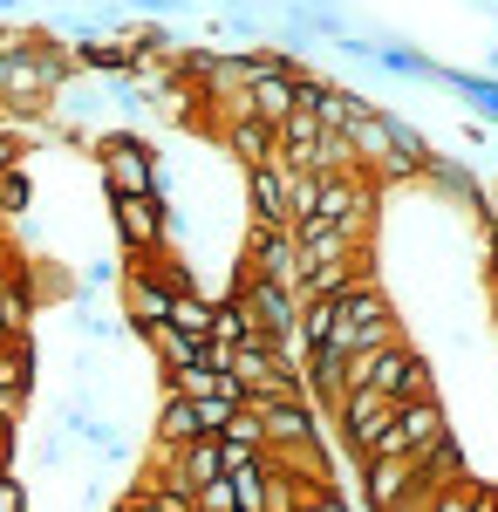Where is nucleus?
I'll use <instances>...</instances> for the list:
<instances>
[{
    "label": "nucleus",
    "instance_id": "f257e3e1",
    "mask_svg": "<svg viewBox=\"0 0 498 512\" xmlns=\"http://www.w3.org/2000/svg\"><path fill=\"white\" fill-rule=\"evenodd\" d=\"M342 390H383L389 403H423V396H437V376H430V355H423V349L389 342V349L348 355Z\"/></svg>",
    "mask_w": 498,
    "mask_h": 512
},
{
    "label": "nucleus",
    "instance_id": "f03ea898",
    "mask_svg": "<svg viewBox=\"0 0 498 512\" xmlns=\"http://www.w3.org/2000/svg\"><path fill=\"white\" fill-rule=\"evenodd\" d=\"M444 431H451V424H444V403H437V396H423V403H396V417L355 451V465H369V458H417V451H430Z\"/></svg>",
    "mask_w": 498,
    "mask_h": 512
},
{
    "label": "nucleus",
    "instance_id": "7ed1b4c3",
    "mask_svg": "<svg viewBox=\"0 0 498 512\" xmlns=\"http://www.w3.org/2000/svg\"><path fill=\"white\" fill-rule=\"evenodd\" d=\"M376 198L383 185L362 178V171H328L321 192H314V219L307 226H355V233H376ZM301 233V226H294Z\"/></svg>",
    "mask_w": 498,
    "mask_h": 512
},
{
    "label": "nucleus",
    "instance_id": "20e7f679",
    "mask_svg": "<svg viewBox=\"0 0 498 512\" xmlns=\"http://www.w3.org/2000/svg\"><path fill=\"white\" fill-rule=\"evenodd\" d=\"M96 164H103V185H110V198H144L157 192V158L144 137H130V130H103L96 144Z\"/></svg>",
    "mask_w": 498,
    "mask_h": 512
},
{
    "label": "nucleus",
    "instance_id": "39448f33",
    "mask_svg": "<svg viewBox=\"0 0 498 512\" xmlns=\"http://www.w3.org/2000/svg\"><path fill=\"white\" fill-rule=\"evenodd\" d=\"M239 267L260 280V287H301V274H307V260H301V239L294 233H273V226H253V239L239 246Z\"/></svg>",
    "mask_w": 498,
    "mask_h": 512
},
{
    "label": "nucleus",
    "instance_id": "423d86ee",
    "mask_svg": "<svg viewBox=\"0 0 498 512\" xmlns=\"http://www.w3.org/2000/svg\"><path fill=\"white\" fill-rule=\"evenodd\" d=\"M110 219H116V246H123V260L171 253V246H164V198H157V192H144V198H110Z\"/></svg>",
    "mask_w": 498,
    "mask_h": 512
},
{
    "label": "nucleus",
    "instance_id": "0eeeda50",
    "mask_svg": "<svg viewBox=\"0 0 498 512\" xmlns=\"http://www.w3.org/2000/svg\"><path fill=\"white\" fill-rule=\"evenodd\" d=\"M267 431V451H294V444H321V417L307 410V396H260L246 403Z\"/></svg>",
    "mask_w": 498,
    "mask_h": 512
},
{
    "label": "nucleus",
    "instance_id": "6e6552de",
    "mask_svg": "<svg viewBox=\"0 0 498 512\" xmlns=\"http://www.w3.org/2000/svg\"><path fill=\"white\" fill-rule=\"evenodd\" d=\"M423 185L444 198V205H464L471 219H485V212H492V192L478 185V171H471L464 158H444V151H430V164H423Z\"/></svg>",
    "mask_w": 498,
    "mask_h": 512
},
{
    "label": "nucleus",
    "instance_id": "1a4fd4ad",
    "mask_svg": "<svg viewBox=\"0 0 498 512\" xmlns=\"http://www.w3.org/2000/svg\"><path fill=\"white\" fill-rule=\"evenodd\" d=\"M362 499H369V512L423 506L417 499V458H369L362 465Z\"/></svg>",
    "mask_w": 498,
    "mask_h": 512
},
{
    "label": "nucleus",
    "instance_id": "9d476101",
    "mask_svg": "<svg viewBox=\"0 0 498 512\" xmlns=\"http://www.w3.org/2000/svg\"><path fill=\"white\" fill-rule=\"evenodd\" d=\"M328 315H335V335H328V342H342V335H362V328L396 321V301H389L383 287H376V274H369V280H355L342 301H328Z\"/></svg>",
    "mask_w": 498,
    "mask_h": 512
},
{
    "label": "nucleus",
    "instance_id": "9b49d317",
    "mask_svg": "<svg viewBox=\"0 0 498 512\" xmlns=\"http://www.w3.org/2000/svg\"><path fill=\"white\" fill-rule=\"evenodd\" d=\"M287 178H294V171H280L273 158L246 171V205H253V226L294 233V212H287Z\"/></svg>",
    "mask_w": 498,
    "mask_h": 512
},
{
    "label": "nucleus",
    "instance_id": "f8f14e48",
    "mask_svg": "<svg viewBox=\"0 0 498 512\" xmlns=\"http://www.w3.org/2000/svg\"><path fill=\"white\" fill-rule=\"evenodd\" d=\"M389 417H396V403H389L383 390H348L342 410H335V424H342V444H348V451H362V444L383 431Z\"/></svg>",
    "mask_w": 498,
    "mask_h": 512
},
{
    "label": "nucleus",
    "instance_id": "ddd939ff",
    "mask_svg": "<svg viewBox=\"0 0 498 512\" xmlns=\"http://www.w3.org/2000/svg\"><path fill=\"white\" fill-rule=\"evenodd\" d=\"M294 76H301V69H287V76H260V82H246V89H239V110H246V117H260L267 130H280V123L294 117Z\"/></svg>",
    "mask_w": 498,
    "mask_h": 512
},
{
    "label": "nucleus",
    "instance_id": "4468645a",
    "mask_svg": "<svg viewBox=\"0 0 498 512\" xmlns=\"http://www.w3.org/2000/svg\"><path fill=\"white\" fill-rule=\"evenodd\" d=\"M205 437V424H198V403H185V396H171L164 390V403H157V431H151V444L157 451H185V444H198Z\"/></svg>",
    "mask_w": 498,
    "mask_h": 512
},
{
    "label": "nucleus",
    "instance_id": "2eb2a0df",
    "mask_svg": "<svg viewBox=\"0 0 498 512\" xmlns=\"http://www.w3.org/2000/svg\"><path fill=\"white\" fill-rule=\"evenodd\" d=\"M219 144H226L232 158H239V171H253V164H267V158H273V130H267L260 117H246V110L219 123Z\"/></svg>",
    "mask_w": 498,
    "mask_h": 512
},
{
    "label": "nucleus",
    "instance_id": "dca6fc26",
    "mask_svg": "<svg viewBox=\"0 0 498 512\" xmlns=\"http://www.w3.org/2000/svg\"><path fill=\"white\" fill-rule=\"evenodd\" d=\"M171 478H178L185 492H198V485H212V478H226V458H219V437H198V444H185V451L171 458Z\"/></svg>",
    "mask_w": 498,
    "mask_h": 512
},
{
    "label": "nucleus",
    "instance_id": "f3484780",
    "mask_svg": "<svg viewBox=\"0 0 498 512\" xmlns=\"http://www.w3.org/2000/svg\"><path fill=\"white\" fill-rule=\"evenodd\" d=\"M144 342H151V355L164 362V376H178V369H192V362H205V342H198V335H185V328H171V321H157V328H144Z\"/></svg>",
    "mask_w": 498,
    "mask_h": 512
},
{
    "label": "nucleus",
    "instance_id": "a211bd4d",
    "mask_svg": "<svg viewBox=\"0 0 498 512\" xmlns=\"http://www.w3.org/2000/svg\"><path fill=\"white\" fill-rule=\"evenodd\" d=\"M205 342H219V349H246V342H267L260 335V321L246 301H212V335Z\"/></svg>",
    "mask_w": 498,
    "mask_h": 512
},
{
    "label": "nucleus",
    "instance_id": "6ab92c4d",
    "mask_svg": "<svg viewBox=\"0 0 498 512\" xmlns=\"http://www.w3.org/2000/svg\"><path fill=\"white\" fill-rule=\"evenodd\" d=\"M369 110H376L369 96H355V89H342V82H328V96L314 103V123H321V130H348V123L369 117Z\"/></svg>",
    "mask_w": 498,
    "mask_h": 512
},
{
    "label": "nucleus",
    "instance_id": "aec40b11",
    "mask_svg": "<svg viewBox=\"0 0 498 512\" xmlns=\"http://www.w3.org/2000/svg\"><path fill=\"white\" fill-rule=\"evenodd\" d=\"M267 458H246V465H232V472H226V485H232V506H239V512H260V506H267Z\"/></svg>",
    "mask_w": 498,
    "mask_h": 512
},
{
    "label": "nucleus",
    "instance_id": "412c9836",
    "mask_svg": "<svg viewBox=\"0 0 498 512\" xmlns=\"http://www.w3.org/2000/svg\"><path fill=\"white\" fill-rule=\"evenodd\" d=\"M164 321L205 342V335H212V301H198V294H178V301H171V315H164Z\"/></svg>",
    "mask_w": 498,
    "mask_h": 512
},
{
    "label": "nucleus",
    "instance_id": "4be33fe9",
    "mask_svg": "<svg viewBox=\"0 0 498 512\" xmlns=\"http://www.w3.org/2000/svg\"><path fill=\"white\" fill-rule=\"evenodd\" d=\"M478 499H485L478 478H451L444 492H430V506H423V512H478Z\"/></svg>",
    "mask_w": 498,
    "mask_h": 512
},
{
    "label": "nucleus",
    "instance_id": "5701e85b",
    "mask_svg": "<svg viewBox=\"0 0 498 512\" xmlns=\"http://www.w3.org/2000/svg\"><path fill=\"white\" fill-rule=\"evenodd\" d=\"M28 198H35V178L14 164V171L0 178V226H7V219H21V212H28Z\"/></svg>",
    "mask_w": 498,
    "mask_h": 512
},
{
    "label": "nucleus",
    "instance_id": "b1692460",
    "mask_svg": "<svg viewBox=\"0 0 498 512\" xmlns=\"http://www.w3.org/2000/svg\"><path fill=\"white\" fill-rule=\"evenodd\" d=\"M192 512H239V506H232V485H226V478L198 485V492H192Z\"/></svg>",
    "mask_w": 498,
    "mask_h": 512
},
{
    "label": "nucleus",
    "instance_id": "393cba45",
    "mask_svg": "<svg viewBox=\"0 0 498 512\" xmlns=\"http://www.w3.org/2000/svg\"><path fill=\"white\" fill-rule=\"evenodd\" d=\"M69 451H76V437H62V431H55V437H41L35 465H41V472H62V465H69Z\"/></svg>",
    "mask_w": 498,
    "mask_h": 512
},
{
    "label": "nucleus",
    "instance_id": "a878e982",
    "mask_svg": "<svg viewBox=\"0 0 498 512\" xmlns=\"http://www.w3.org/2000/svg\"><path fill=\"white\" fill-rule=\"evenodd\" d=\"M21 158H28V137L0 123V178H7V171H14V164H21Z\"/></svg>",
    "mask_w": 498,
    "mask_h": 512
},
{
    "label": "nucleus",
    "instance_id": "bb28decb",
    "mask_svg": "<svg viewBox=\"0 0 498 512\" xmlns=\"http://www.w3.org/2000/svg\"><path fill=\"white\" fill-rule=\"evenodd\" d=\"M0 512H28V485L14 472H0Z\"/></svg>",
    "mask_w": 498,
    "mask_h": 512
},
{
    "label": "nucleus",
    "instance_id": "cd10ccee",
    "mask_svg": "<svg viewBox=\"0 0 498 512\" xmlns=\"http://www.w3.org/2000/svg\"><path fill=\"white\" fill-rule=\"evenodd\" d=\"M21 410H28V390L0 383V424H21Z\"/></svg>",
    "mask_w": 498,
    "mask_h": 512
},
{
    "label": "nucleus",
    "instance_id": "c85d7f7f",
    "mask_svg": "<svg viewBox=\"0 0 498 512\" xmlns=\"http://www.w3.org/2000/svg\"><path fill=\"white\" fill-rule=\"evenodd\" d=\"M110 280H116V260H110V253H103V260H89V294H96V287H110Z\"/></svg>",
    "mask_w": 498,
    "mask_h": 512
},
{
    "label": "nucleus",
    "instance_id": "c756f323",
    "mask_svg": "<svg viewBox=\"0 0 498 512\" xmlns=\"http://www.w3.org/2000/svg\"><path fill=\"white\" fill-rule=\"evenodd\" d=\"M21 280V267H7V253H0V301H7V287Z\"/></svg>",
    "mask_w": 498,
    "mask_h": 512
},
{
    "label": "nucleus",
    "instance_id": "7c9ffc66",
    "mask_svg": "<svg viewBox=\"0 0 498 512\" xmlns=\"http://www.w3.org/2000/svg\"><path fill=\"white\" fill-rule=\"evenodd\" d=\"M485 239H492V233H485ZM492 287H498V239H492Z\"/></svg>",
    "mask_w": 498,
    "mask_h": 512
},
{
    "label": "nucleus",
    "instance_id": "2f4dec72",
    "mask_svg": "<svg viewBox=\"0 0 498 512\" xmlns=\"http://www.w3.org/2000/svg\"><path fill=\"white\" fill-rule=\"evenodd\" d=\"M14 7H21V0H0V21H7V14H14Z\"/></svg>",
    "mask_w": 498,
    "mask_h": 512
},
{
    "label": "nucleus",
    "instance_id": "473e14b6",
    "mask_svg": "<svg viewBox=\"0 0 498 512\" xmlns=\"http://www.w3.org/2000/svg\"><path fill=\"white\" fill-rule=\"evenodd\" d=\"M423 506H430V499H423ZM423 506H396V512H423Z\"/></svg>",
    "mask_w": 498,
    "mask_h": 512
},
{
    "label": "nucleus",
    "instance_id": "72a5a7b5",
    "mask_svg": "<svg viewBox=\"0 0 498 512\" xmlns=\"http://www.w3.org/2000/svg\"><path fill=\"white\" fill-rule=\"evenodd\" d=\"M492 308H498V287H492Z\"/></svg>",
    "mask_w": 498,
    "mask_h": 512
}]
</instances>
